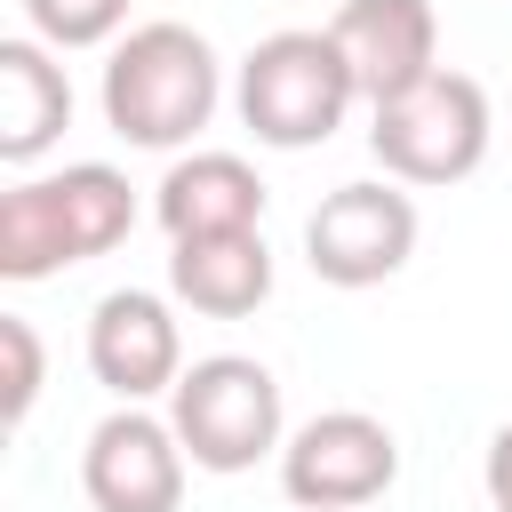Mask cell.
Instances as JSON below:
<instances>
[{
	"mask_svg": "<svg viewBox=\"0 0 512 512\" xmlns=\"http://www.w3.org/2000/svg\"><path fill=\"white\" fill-rule=\"evenodd\" d=\"M224 64L192 24H136L104 56V128L144 152H176L216 120Z\"/></svg>",
	"mask_w": 512,
	"mask_h": 512,
	"instance_id": "cell-1",
	"label": "cell"
},
{
	"mask_svg": "<svg viewBox=\"0 0 512 512\" xmlns=\"http://www.w3.org/2000/svg\"><path fill=\"white\" fill-rule=\"evenodd\" d=\"M136 224V192L104 160H72L56 176H24L0 192V280H48L64 264L112 256Z\"/></svg>",
	"mask_w": 512,
	"mask_h": 512,
	"instance_id": "cell-2",
	"label": "cell"
},
{
	"mask_svg": "<svg viewBox=\"0 0 512 512\" xmlns=\"http://www.w3.org/2000/svg\"><path fill=\"white\" fill-rule=\"evenodd\" d=\"M232 104H240V120H248L256 144H272V152H312V144H328V136L344 128V112L360 104V80H352L336 32L288 24V32H264V40L240 56Z\"/></svg>",
	"mask_w": 512,
	"mask_h": 512,
	"instance_id": "cell-3",
	"label": "cell"
},
{
	"mask_svg": "<svg viewBox=\"0 0 512 512\" xmlns=\"http://www.w3.org/2000/svg\"><path fill=\"white\" fill-rule=\"evenodd\" d=\"M488 144H496V112H488V88L472 72H448L440 64L408 96L368 104V152H376V168L392 184H416V192L464 184L488 160Z\"/></svg>",
	"mask_w": 512,
	"mask_h": 512,
	"instance_id": "cell-4",
	"label": "cell"
},
{
	"mask_svg": "<svg viewBox=\"0 0 512 512\" xmlns=\"http://www.w3.org/2000/svg\"><path fill=\"white\" fill-rule=\"evenodd\" d=\"M168 424L184 440V456L200 472H248L264 456H280L288 416H280V376L248 352H216L192 360L168 392Z\"/></svg>",
	"mask_w": 512,
	"mask_h": 512,
	"instance_id": "cell-5",
	"label": "cell"
},
{
	"mask_svg": "<svg viewBox=\"0 0 512 512\" xmlns=\"http://www.w3.org/2000/svg\"><path fill=\"white\" fill-rule=\"evenodd\" d=\"M400 480V440L368 408H320L280 440V496L296 512H368Z\"/></svg>",
	"mask_w": 512,
	"mask_h": 512,
	"instance_id": "cell-6",
	"label": "cell"
},
{
	"mask_svg": "<svg viewBox=\"0 0 512 512\" xmlns=\"http://www.w3.org/2000/svg\"><path fill=\"white\" fill-rule=\"evenodd\" d=\"M416 256V200L408 184H336L304 216V264L328 288H376Z\"/></svg>",
	"mask_w": 512,
	"mask_h": 512,
	"instance_id": "cell-7",
	"label": "cell"
},
{
	"mask_svg": "<svg viewBox=\"0 0 512 512\" xmlns=\"http://www.w3.org/2000/svg\"><path fill=\"white\" fill-rule=\"evenodd\" d=\"M184 440L168 416H144V400H120L88 448H80V496L96 512H176L184 504Z\"/></svg>",
	"mask_w": 512,
	"mask_h": 512,
	"instance_id": "cell-8",
	"label": "cell"
},
{
	"mask_svg": "<svg viewBox=\"0 0 512 512\" xmlns=\"http://www.w3.org/2000/svg\"><path fill=\"white\" fill-rule=\"evenodd\" d=\"M88 376L112 400H160L184 376V328L168 312V296L152 288H112L88 312Z\"/></svg>",
	"mask_w": 512,
	"mask_h": 512,
	"instance_id": "cell-9",
	"label": "cell"
},
{
	"mask_svg": "<svg viewBox=\"0 0 512 512\" xmlns=\"http://www.w3.org/2000/svg\"><path fill=\"white\" fill-rule=\"evenodd\" d=\"M328 32H336V48H344V64H352L368 104L408 96L416 80L440 72V16H432V0H344Z\"/></svg>",
	"mask_w": 512,
	"mask_h": 512,
	"instance_id": "cell-10",
	"label": "cell"
},
{
	"mask_svg": "<svg viewBox=\"0 0 512 512\" xmlns=\"http://www.w3.org/2000/svg\"><path fill=\"white\" fill-rule=\"evenodd\" d=\"M168 296L200 320H248L272 296V248L264 232H200L168 240Z\"/></svg>",
	"mask_w": 512,
	"mask_h": 512,
	"instance_id": "cell-11",
	"label": "cell"
},
{
	"mask_svg": "<svg viewBox=\"0 0 512 512\" xmlns=\"http://www.w3.org/2000/svg\"><path fill=\"white\" fill-rule=\"evenodd\" d=\"M168 240H200V232H256L264 224V176L240 152H184L160 192H152Z\"/></svg>",
	"mask_w": 512,
	"mask_h": 512,
	"instance_id": "cell-12",
	"label": "cell"
},
{
	"mask_svg": "<svg viewBox=\"0 0 512 512\" xmlns=\"http://www.w3.org/2000/svg\"><path fill=\"white\" fill-rule=\"evenodd\" d=\"M72 128V80L48 40H0V160L32 168Z\"/></svg>",
	"mask_w": 512,
	"mask_h": 512,
	"instance_id": "cell-13",
	"label": "cell"
},
{
	"mask_svg": "<svg viewBox=\"0 0 512 512\" xmlns=\"http://www.w3.org/2000/svg\"><path fill=\"white\" fill-rule=\"evenodd\" d=\"M24 24H32V40H48L56 56H64V48H104V40H120L128 0H24Z\"/></svg>",
	"mask_w": 512,
	"mask_h": 512,
	"instance_id": "cell-14",
	"label": "cell"
},
{
	"mask_svg": "<svg viewBox=\"0 0 512 512\" xmlns=\"http://www.w3.org/2000/svg\"><path fill=\"white\" fill-rule=\"evenodd\" d=\"M0 360H8V424H24L40 400V336L24 312H0Z\"/></svg>",
	"mask_w": 512,
	"mask_h": 512,
	"instance_id": "cell-15",
	"label": "cell"
},
{
	"mask_svg": "<svg viewBox=\"0 0 512 512\" xmlns=\"http://www.w3.org/2000/svg\"><path fill=\"white\" fill-rule=\"evenodd\" d=\"M480 488H488V512H512V424H496V432H488Z\"/></svg>",
	"mask_w": 512,
	"mask_h": 512,
	"instance_id": "cell-16",
	"label": "cell"
}]
</instances>
